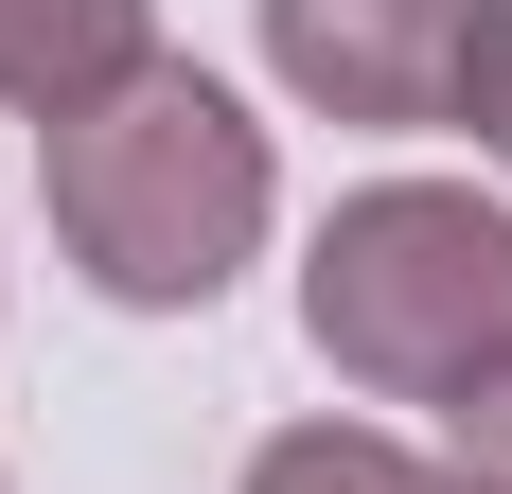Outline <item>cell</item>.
I'll return each mask as SVG.
<instances>
[{
  "label": "cell",
  "mask_w": 512,
  "mask_h": 494,
  "mask_svg": "<svg viewBox=\"0 0 512 494\" xmlns=\"http://www.w3.org/2000/svg\"><path fill=\"white\" fill-rule=\"evenodd\" d=\"M36 195H53V247L89 265V300H124V318H212L230 300V265L265 247V212H283V159H265V124L212 71H124L106 106H71V124H36Z\"/></svg>",
  "instance_id": "6da1fadb"
},
{
  "label": "cell",
  "mask_w": 512,
  "mask_h": 494,
  "mask_svg": "<svg viewBox=\"0 0 512 494\" xmlns=\"http://www.w3.org/2000/svg\"><path fill=\"white\" fill-rule=\"evenodd\" d=\"M301 336L371 406H477L512 389V212L460 177H371L301 247Z\"/></svg>",
  "instance_id": "7a4b0ae2"
},
{
  "label": "cell",
  "mask_w": 512,
  "mask_h": 494,
  "mask_svg": "<svg viewBox=\"0 0 512 494\" xmlns=\"http://www.w3.org/2000/svg\"><path fill=\"white\" fill-rule=\"evenodd\" d=\"M477 18L495 0H265V71L318 124H460Z\"/></svg>",
  "instance_id": "3957f363"
},
{
  "label": "cell",
  "mask_w": 512,
  "mask_h": 494,
  "mask_svg": "<svg viewBox=\"0 0 512 494\" xmlns=\"http://www.w3.org/2000/svg\"><path fill=\"white\" fill-rule=\"evenodd\" d=\"M124 71H159V0H0V106L18 124H71Z\"/></svg>",
  "instance_id": "277c9868"
},
{
  "label": "cell",
  "mask_w": 512,
  "mask_h": 494,
  "mask_svg": "<svg viewBox=\"0 0 512 494\" xmlns=\"http://www.w3.org/2000/svg\"><path fill=\"white\" fill-rule=\"evenodd\" d=\"M248 494H495V477H460V459H407L389 424H283V442L248 459Z\"/></svg>",
  "instance_id": "5b68a950"
},
{
  "label": "cell",
  "mask_w": 512,
  "mask_h": 494,
  "mask_svg": "<svg viewBox=\"0 0 512 494\" xmlns=\"http://www.w3.org/2000/svg\"><path fill=\"white\" fill-rule=\"evenodd\" d=\"M460 124H477V142L512 159V0H495V18H477V71H460Z\"/></svg>",
  "instance_id": "8992f818"
},
{
  "label": "cell",
  "mask_w": 512,
  "mask_h": 494,
  "mask_svg": "<svg viewBox=\"0 0 512 494\" xmlns=\"http://www.w3.org/2000/svg\"><path fill=\"white\" fill-rule=\"evenodd\" d=\"M460 477H495V494H512V389H477V406H460Z\"/></svg>",
  "instance_id": "52a82bcc"
}]
</instances>
